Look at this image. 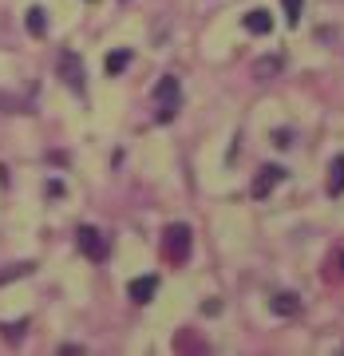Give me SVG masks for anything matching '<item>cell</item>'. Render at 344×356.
I'll return each instance as SVG.
<instances>
[{
	"mask_svg": "<svg viewBox=\"0 0 344 356\" xmlns=\"http://www.w3.org/2000/svg\"><path fill=\"white\" fill-rule=\"evenodd\" d=\"M190 245H194V229L186 226V222H170V226L163 229V257L170 266H186Z\"/></svg>",
	"mask_w": 344,
	"mask_h": 356,
	"instance_id": "cell-1",
	"label": "cell"
},
{
	"mask_svg": "<svg viewBox=\"0 0 344 356\" xmlns=\"http://www.w3.org/2000/svg\"><path fill=\"white\" fill-rule=\"evenodd\" d=\"M154 103H158V123H170L182 107V88L174 76H163L154 83Z\"/></svg>",
	"mask_w": 344,
	"mask_h": 356,
	"instance_id": "cell-2",
	"label": "cell"
},
{
	"mask_svg": "<svg viewBox=\"0 0 344 356\" xmlns=\"http://www.w3.org/2000/svg\"><path fill=\"white\" fill-rule=\"evenodd\" d=\"M76 245H79V254L91 257V261H107V254H111V242H107V234L99 226H79Z\"/></svg>",
	"mask_w": 344,
	"mask_h": 356,
	"instance_id": "cell-3",
	"label": "cell"
},
{
	"mask_svg": "<svg viewBox=\"0 0 344 356\" xmlns=\"http://www.w3.org/2000/svg\"><path fill=\"white\" fill-rule=\"evenodd\" d=\"M285 178H289V170H285V166H277V163L261 166V170H257V178H254V198H257V202H261V198H269V194L277 191Z\"/></svg>",
	"mask_w": 344,
	"mask_h": 356,
	"instance_id": "cell-4",
	"label": "cell"
},
{
	"mask_svg": "<svg viewBox=\"0 0 344 356\" xmlns=\"http://www.w3.org/2000/svg\"><path fill=\"white\" fill-rule=\"evenodd\" d=\"M60 76H64V83L76 91L79 99L88 95V83H83V64H79L76 51H64V56H60Z\"/></svg>",
	"mask_w": 344,
	"mask_h": 356,
	"instance_id": "cell-5",
	"label": "cell"
},
{
	"mask_svg": "<svg viewBox=\"0 0 344 356\" xmlns=\"http://www.w3.org/2000/svg\"><path fill=\"white\" fill-rule=\"evenodd\" d=\"M154 293H158V277H154V273H147V277H135V281L127 285V297L135 301V305H147Z\"/></svg>",
	"mask_w": 344,
	"mask_h": 356,
	"instance_id": "cell-6",
	"label": "cell"
},
{
	"mask_svg": "<svg viewBox=\"0 0 344 356\" xmlns=\"http://www.w3.org/2000/svg\"><path fill=\"white\" fill-rule=\"evenodd\" d=\"M269 309H273L277 317H297V313H301V297H297V293H277V297L269 301Z\"/></svg>",
	"mask_w": 344,
	"mask_h": 356,
	"instance_id": "cell-7",
	"label": "cell"
},
{
	"mask_svg": "<svg viewBox=\"0 0 344 356\" xmlns=\"http://www.w3.org/2000/svg\"><path fill=\"white\" fill-rule=\"evenodd\" d=\"M249 32H257V36H269L273 32V16L265 13V8H254V13H245V20H242Z\"/></svg>",
	"mask_w": 344,
	"mask_h": 356,
	"instance_id": "cell-8",
	"label": "cell"
},
{
	"mask_svg": "<svg viewBox=\"0 0 344 356\" xmlns=\"http://www.w3.org/2000/svg\"><path fill=\"white\" fill-rule=\"evenodd\" d=\"M281 67H285V60H281V56H261V60H254V76L257 79H277Z\"/></svg>",
	"mask_w": 344,
	"mask_h": 356,
	"instance_id": "cell-9",
	"label": "cell"
},
{
	"mask_svg": "<svg viewBox=\"0 0 344 356\" xmlns=\"http://www.w3.org/2000/svg\"><path fill=\"white\" fill-rule=\"evenodd\" d=\"M329 194L332 198H341L344 194V154H336L332 166H329Z\"/></svg>",
	"mask_w": 344,
	"mask_h": 356,
	"instance_id": "cell-10",
	"label": "cell"
},
{
	"mask_svg": "<svg viewBox=\"0 0 344 356\" xmlns=\"http://www.w3.org/2000/svg\"><path fill=\"white\" fill-rule=\"evenodd\" d=\"M24 28L28 32H32V36H44V32H48V16H44V8H28V16H24Z\"/></svg>",
	"mask_w": 344,
	"mask_h": 356,
	"instance_id": "cell-11",
	"label": "cell"
},
{
	"mask_svg": "<svg viewBox=\"0 0 344 356\" xmlns=\"http://www.w3.org/2000/svg\"><path fill=\"white\" fill-rule=\"evenodd\" d=\"M32 261H16V266H4L0 269V285H13V281H20V277H28V273H32Z\"/></svg>",
	"mask_w": 344,
	"mask_h": 356,
	"instance_id": "cell-12",
	"label": "cell"
},
{
	"mask_svg": "<svg viewBox=\"0 0 344 356\" xmlns=\"http://www.w3.org/2000/svg\"><path fill=\"white\" fill-rule=\"evenodd\" d=\"M131 64V48H115L111 56H107V76H119V72H127Z\"/></svg>",
	"mask_w": 344,
	"mask_h": 356,
	"instance_id": "cell-13",
	"label": "cell"
},
{
	"mask_svg": "<svg viewBox=\"0 0 344 356\" xmlns=\"http://www.w3.org/2000/svg\"><path fill=\"white\" fill-rule=\"evenodd\" d=\"M301 4H305V0H281V8H285V20H289V28L301 24Z\"/></svg>",
	"mask_w": 344,
	"mask_h": 356,
	"instance_id": "cell-14",
	"label": "cell"
},
{
	"mask_svg": "<svg viewBox=\"0 0 344 356\" xmlns=\"http://www.w3.org/2000/svg\"><path fill=\"white\" fill-rule=\"evenodd\" d=\"M273 147H281V151H285V147H293V131L277 127V131H273Z\"/></svg>",
	"mask_w": 344,
	"mask_h": 356,
	"instance_id": "cell-15",
	"label": "cell"
},
{
	"mask_svg": "<svg viewBox=\"0 0 344 356\" xmlns=\"http://www.w3.org/2000/svg\"><path fill=\"white\" fill-rule=\"evenodd\" d=\"M24 329H28V321H16V325H4L0 332H8V341H20V337H24Z\"/></svg>",
	"mask_w": 344,
	"mask_h": 356,
	"instance_id": "cell-16",
	"label": "cell"
},
{
	"mask_svg": "<svg viewBox=\"0 0 344 356\" xmlns=\"http://www.w3.org/2000/svg\"><path fill=\"white\" fill-rule=\"evenodd\" d=\"M336 261H341V269H344V250H341V254H336Z\"/></svg>",
	"mask_w": 344,
	"mask_h": 356,
	"instance_id": "cell-17",
	"label": "cell"
}]
</instances>
